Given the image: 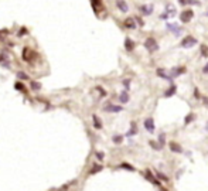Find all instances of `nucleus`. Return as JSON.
I'll list each match as a JSON object with an SVG mask.
<instances>
[{
	"instance_id": "5701e85b",
	"label": "nucleus",
	"mask_w": 208,
	"mask_h": 191,
	"mask_svg": "<svg viewBox=\"0 0 208 191\" xmlns=\"http://www.w3.org/2000/svg\"><path fill=\"white\" fill-rule=\"evenodd\" d=\"M201 55H203L204 58H207V57H208V47L205 45V44H203V45H201Z\"/></svg>"
},
{
	"instance_id": "4468645a",
	"label": "nucleus",
	"mask_w": 208,
	"mask_h": 191,
	"mask_svg": "<svg viewBox=\"0 0 208 191\" xmlns=\"http://www.w3.org/2000/svg\"><path fill=\"white\" fill-rule=\"evenodd\" d=\"M164 13H166L169 17H171V16H174V14H175V7H174L171 3H169V4L166 6V9H164Z\"/></svg>"
},
{
	"instance_id": "ddd939ff",
	"label": "nucleus",
	"mask_w": 208,
	"mask_h": 191,
	"mask_svg": "<svg viewBox=\"0 0 208 191\" xmlns=\"http://www.w3.org/2000/svg\"><path fill=\"white\" fill-rule=\"evenodd\" d=\"M122 109V106H118V105H112V104H109L108 106H105V110L106 112H112V113H118V112H121Z\"/></svg>"
},
{
	"instance_id": "72a5a7b5",
	"label": "nucleus",
	"mask_w": 208,
	"mask_h": 191,
	"mask_svg": "<svg viewBox=\"0 0 208 191\" xmlns=\"http://www.w3.org/2000/svg\"><path fill=\"white\" fill-rule=\"evenodd\" d=\"M157 175H159V178H163L164 181H169V178L164 175V174H161V173H157Z\"/></svg>"
},
{
	"instance_id": "f03ea898",
	"label": "nucleus",
	"mask_w": 208,
	"mask_h": 191,
	"mask_svg": "<svg viewBox=\"0 0 208 191\" xmlns=\"http://www.w3.org/2000/svg\"><path fill=\"white\" fill-rule=\"evenodd\" d=\"M195 44H197V38H194L192 35H186V37L181 40L180 47H183V48H191V47H194Z\"/></svg>"
},
{
	"instance_id": "393cba45",
	"label": "nucleus",
	"mask_w": 208,
	"mask_h": 191,
	"mask_svg": "<svg viewBox=\"0 0 208 191\" xmlns=\"http://www.w3.org/2000/svg\"><path fill=\"white\" fill-rule=\"evenodd\" d=\"M101 170H102V166H93L92 170L89 171V174H95V173H98V171H101Z\"/></svg>"
},
{
	"instance_id": "4c0bfd02",
	"label": "nucleus",
	"mask_w": 208,
	"mask_h": 191,
	"mask_svg": "<svg viewBox=\"0 0 208 191\" xmlns=\"http://www.w3.org/2000/svg\"><path fill=\"white\" fill-rule=\"evenodd\" d=\"M4 58H6V57H3V55H0V62H1V61H3Z\"/></svg>"
},
{
	"instance_id": "c85d7f7f",
	"label": "nucleus",
	"mask_w": 208,
	"mask_h": 191,
	"mask_svg": "<svg viewBox=\"0 0 208 191\" xmlns=\"http://www.w3.org/2000/svg\"><path fill=\"white\" fill-rule=\"evenodd\" d=\"M31 88H33L34 91H38V89L41 88V85H40L38 82H34V81H31Z\"/></svg>"
},
{
	"instance_id": "412c9836",
	"label": "nucleus",
	"mask_w": 208,
	"mask_h": 191,
	"mask_svg": "<svg viewBox=\"0 0 208 191\" xmlns=\"http://www.w3.org/2000/svg\"><path fill=\"white\" fill-rule=\"evenodd\" d=\"M92 119H93V126H95L96 129H101V127H102V122L98 119V116H96V115H93V116H92Z\"/></svg>"
},
{
	"instance_id": "f8f14e48",
	"label": "nucleus",
	"mask_w": 208,
	"mask_h": 191,
	"mask_svg": "<svg viewBox=\"0 0 208 191\" xmlns=\"http://www.w3.org/2000/svg\"><path fill=\"white\" fill-rule=\"evenodd\" d=\"M144 127H146L147 132L153 133V132H154V121H153L152 118H147V119L144 121Z\"/></svg>"
},
{
	"instance_id": "6ab92c4d",
	"label": "nucleus",
	"mask_w": 208,
	"mask_h": 191,
	"mask_svg": "<svg viewBox=\"0 0 208 191\" xmlns=\"http://www.w3.org/2000/svg\"><path fill=\"white\" fill-rule=\"evenodd\" d=\"M170 150L174 152V153H183V149H180V146L177 144V143H170Z\"/></svg>"
},
{
	"instance_id": "c756f323",
	"label": "nucleus",
	"mask_w": 208,
	"mask_h": 191,
	"mask_svg": "<svg viewBox=\"0 0 208 191\" xmlns=\"http://www.w3.org/2000/svg\"><path fill=\"white\" fill-rule=\"evenodd\" d=\"M192 119H194V115H192V113H190V115H188V116L184 119V123H186V125H188V123H190Z\"/></svg>"
},
{
	"instance_id": "aec40b11",
	"label": "nucleus",
	"mask_w": 208,
	"mask_h": 191,
	"mask_svg": "<svg viewBox=\"0 0 208 191\" xmlns=\"http://www.w3.org/2000/svg\"><path fill=\"white\" fill-rule=\"evenodd\" d=\"M146 175H147V178H149V180H150V181H152V183H153L154 186H160V183H159L156 178L153 177V174L150 173V170H147V171H146Z\"/></svg>"
},
{
	"instance_id": "f3484780",
	"label": "nucleus",
	"mask_w": 208,
	"mask_h": 191,
	"mask_svg": "<svg viewBox=\"0 0 208 191\" xmlns=\"http://www.w3.org/2000/svg\"><path fill=\"white\" fill-rule=\"evenodd\" d=\"M175 92H177V87L173 85V87H170L167 89V92H164V96H166V98H170V96L175 95Z\"/></svg>"
},
{
	"instance_id": "c9c22d12",
	"label": "nucleus",
	"mask_w": 208,
	"mask_h": 191,
	"mask_svg": "<svg viewBox=\"0 0 208 191\" xmlns=\"http://www.w3.org/2000/svg\"><path fill=\"white\" fill-rule=\"evenodd\" d=\"M96 157H98L99 160H104V153H101V152H98V153H96Z\"/></svg>"
},
{
	"instance_id": "6e6552de",
	"label": "nucleus",
	"mask_w": 208,
	"mask_h": 191,
	"mask_svg": "<svg viewBox=\"0 0 208 191\" xmlns=\"http://www.w3.org/2000/svg\"><path fill=\"white\" fill-rule=\"evenodd\" d=\"M125 27L126 28H129V30H133V28H136L138 27V23H136V20H135V17H127L125 21Z\"/></svg>"
},
{
	"instance_id": "473e14b6",
	"label": "nucleus",
	"mask_w": 208,
	"mask_h": 191,
	"mask_svg": "<svg viewBox=\"0 0 208 191\" xmlns=\"http://www.w3.org/2000/svg\"><path fill=\"white\" fill-rule=\"evenodd\" d=\"M17 77H18V78H23V79H28V77H27V75H26L24 72H18Z\"/></svg>"
},
{
	"instance_id": "7c9ffc66",
	"label": "nucleus",
	"mask_w": 208,
	"mask_h": 191,
	"mask_svg": "<svg viewBox=\"0 0 208 191\" xmlns=\"http://www.w3.org/2000/svg\"><path fill=\"white\" fill-rule=\"evenodd\" d=\"M121 167H125V169H127V170H130V171H135V167L130 166V164H126V163H123Z\"/></svg>"
},
{
	"instance_id": "f257e3e1",
	"label": "nucleus",
	"mask_w": 208,
	"mask_h": 191,
	"mask_svg": "<svg viewBox=\"0 0 208 191\" xmlns=\"http://www.w3.org/2000/svg\"><path fill=\"white\" fill-rule=\"evenodd\" d=\"M144 48L149 52H156V51H159L160 47H159V43L156 41L154 37H147L146 41H144Z\"/></svg>"
},
{
	"instance_id": "1a4fd4ad",
	"label": "nucleus",
	"mask_w": 208,
	"mask_h": 191,
	"mask_svg": "<svg viewBox=\"0 0 208 191\" xmlns=\"http://www.w3.org/2000/svg\"><path fill=\"white\" fill-rule=\"evenodd\" d=\"M157 75L160 77V78H163V79H166V81H173V77L170 75V72H167L166 70H163V68H159L157 70Z\"/></svg>"
},
{
	"instance_id": "cd10ccee",
	"label": "nucleus",
	"mask_w": 208,
	"mask_h": 191,
	"mask_svg": "<svg viewBox=\"0 0 208 191\" xmlns=\"http://www.w3.org/2000/svg\"><path fill=\"white\" fill-rule=\"evenodd\" d=\"M159 143H160L161 147L164 146V143H166V137H164V135H160V136H159Z\"/></svg>"
},
{
	"instance_id": "a211bd4d",
	"label": "nucleus",
	"mask_w": 208,
	"mask_h": 191,
	"mask_svg": "<svg viewBox=\"0 0 208 191\" xmlns=\"http://www.w3.org/2000/svg\"><path fill=\"white\" fill-rule=\"evenodd\" d=\"M178 3H180L181 6H188V4H191V6H192V4H197V6H198V4H200V1H197V0H178Z\"/></svg>"
},
{
	"instance_id": "ea45409f",
	"label": "nucleus",
	"mask_w": 208,
	"mask_h": 191,
	"mask_svg": "<svg viewBox=\"0 0 208 191\" xmlns=\"http://www.w3.org/2000/svg\"><path fill=\"white\" fill-rule=\"evenodd\" d=\"M204 101H205V102H204V104H207V105H208V98H205V99H204Z\"/></svg>"
},
{
	"instance_id": "423d86ee",
	"label": "nucleus",
	"mask_w": 208,
	"mask_h": 191,
	"mask_svg": "<svg viewBox=\"0 0 208 191\" xmlns=\"http://www.w3.org/2000/svg\"><path fill=\"white\" fill-rule=\"evenodd\" d=\"M166 26H167V30H170L174 35H180V34H181V27H180V26H177L175 23H166Z\"/></svg>"
},
{
	"instance_id": "7ed1b4c3",
	"label": "nucleus",
	"mask_w": 208,
	"mask_h": 191,
	"mask_svg": "<svg viewBox=\"0 0 208 191\" xmlns=\"http://www.w3.org/2000/svg\"><path fill=\"white\" fill-rule=\"evenodd\" d=\"M194 17V12L191 10V9H187V10H184L181 14H180V20H181V23H184V24H187V23H190L191 20Z\"/></svg>"
},
{
	"instance_id": "9d476101",
	"label": "nucleus",
	"mask_w": 208,
	"mask_h": 191,
	"mask_svg": "<svg viewBox=\"0 0 208 191\" xmlns=\"http://www.w3.org/2000/svg\"><path fill=\"white\" fill-rule=\"evenodd\" d=\"M91 4H92V9H93V12L96 13V14H99L101 13V10H102V0H91Z\"/></svg>"
},
{
	"instance_id": "0eeeda50",
	"label": "nucleus",
	"mask_w": 208,
	"mask_h": 191,
	"mask_svg": "<svg viewBox=\"0 0 208 191\" xmlns=\"http://www.w3.org/2000/svg\"><path fill=\"white\" fill-rule=\"evenodd\" d=\"M115 4H116V7L119 9L121 13H127V12H129V4H127L125 0H116Z\"/></svg>"
},
{
	"instance_id": "20e7f679",
	"label": "nucleus",
	"mask_w": 208,
	"mask_h": 191,
	"mask_svg": "<svg viewBox=\"0 0 208 191\" xmlns=\"http://www.w3.org/2000/svg\"><path fill=\"white\" fill-rule=\"evenodd\" d=\"M153 10H154L153 4H142V6L139 7V12H140L143 16H150V14L153 13Z\"/></svg>"
},
{
	"instance_id": "58836bf2",
	"label": "nucleus",
	"mask_w": 208,
	"mask_h": 191,
	"mask_svg": "<svg viewBox=\"0 0 208 191\" xmlns=\"http://www.w3.org/2000/svg\"><path fill=\"white\" fill-rule=\"evenodd\" d=\"M205 130H207V132H208V122H207V123H205Z\"/></svg>"
},
{
	"instance_id": "2f4dec72",
	"label": "nucleus",
	"mask_w": 208,
	"mask_h": 191,
	"mask_svg": "<svg viewBox=\"0 0 208 191\" xmlns=\"http://www.w3.org/2000/svg\"><path fill=\"white\" fill-rule=\"evenodd\" d=\"M135 20H136L138 26H140V27H143V26H144V21H143V20H142L140 17H138V16H136V17H135Z\"/></svg>"
},
{
	"instance_id": "b1692460",
	"label": "nucleus",
	"mask_w": 208,
	"mask_h": 191,
	"mask_svg": "<svg viewBox=\"0 0 208 191\" xmlns=\"http://www.w3.org/2000/svg\"><path fill=\"white\" fill-rule=\"evenodd\" d=\"M149 144H150L154 150H160V149H163V147L160 146V143H156V142H153V140H150V142H149Z\"/></svg>"
},
{
	"instance_id": "9b49d317",
	"label": "nucleus",
	"mask_w": 208,
	"mask_h": 191,
	"mask_svg": "<svg viewBox=\"0 0 208 191\" xmlns=\"http://www.w3.org/2000/svg\"><path fill=\"white\" fill-rule=\"evenodd\" d=\"M135 41L130 38V37H126L125 38V48H126V51H133L135 50Z\"/></svg>"
},
{
	"instance_id": "39448f33",
	"label": "nucleus",
	"mask_w": 208,
	"mask_h": 191,
	"mask_svg": "<svg viewBox=\"0 0 208 191\" xmlns=\"http://www.w3.org/2000/svg\"><path fill=\"white\" fill-rule=\"evenodd\" d=\"M186 67H173L171 70H170V75L174 78H177V77H180L181 74H186Z\"/></svg>"
},
{
	"instance_id": "4be33fe9",
	"label": "nucleus",
	"mask_w": 208,
	"mask_h": 191,
	"mask_svg": "<svg viewBox=\"0 0 208 191\" xmlns=\"http://www.w3.org/2000/svg\"><path fill=\"white\" fill-rule=\"evenodd\" d=\"M132 135H136V123H132V126H130V130L126 133V136H132Z\"/></svg>"
},
{
	"instance_id": "bb28decb",
	"label": "nucleus",
	"mask_w": 208,
	"mask_h": 191,
	"mask_svg": "<svg viewBox=\"0 0 208 191\" xmlns=\"http://www.w3.org/2000/svg\"><path fill=\"white\" fill-rule=\"evenodd\" d=\"M122 140H123L122 135H115V136H113V142H115V143H122Z\"/></svg>"
},
{
	"instance_id": "a878e982",
	"label": "nucleus",
	"mask_w": 208,
	"mask_h": 191,
	"mask_svg": "<svg viewBox=\"0 0 208 191\" xmlns=\"http://www.w3.org/2000/svg\"><path fill=\"white\" fill-rule=\"evenodd\" d=\"M16 89L21 91V92H27V91H26V88H24V85H23V84H20V82H16Z\"/></svg>"
},
{
	"instance_id": "e433bc0d",
	"label": "nucleus",
	"mask_w": 208,
	"mask_h": 191,
	"mask_svg": "<svg viewBox=\"0 0 208 191\" xmlns=\"http://www.w3.org/2000/svg\"><path fill=\"white\" fill-rule=\"evenodd\" d=\"M129 84H130V79H127V81H123V85H125V87L129 88Z\"/></svg>"
},
{
	"instance_id": "dca6fc26",
	"label": "nucleus",
	"mask_w": 208,
	"mask_h": 191,
	"mask_svg": "<svg viewBox=\"0 0 208 191\" xmlns=\"http://www.w3.org/2000/svg\"><path fill=\"white\" fill-rule=\"evenodd\" d=\"M30 52H31V50H30L28 47H24V48H23V60H24V61H30V60H31V54H30Z\"/></svg>"
},
{
	"instance_id": "2eb2a0df",
	"label": "nucleus",
	"mask_w": 208,
	"mask_h": 191,
	"mask_svg": "<svg viewBox=\"0 0 208 191\" xmlns=\"http://www.w3.org/2000/svg\"><path fill=\"white\" fill-rule=\"evenodd\" d=\"M119 101H121L122 104L129 102V93H127V89H123V91H122V93L119 95Z\"/></svg>"
},
{
	"instance_id": "f704fd0d",
	"label": "nucleus",
	"mask_w": 208,
	"mask_h": 191,
	"mask_svg": "<svg viewBox=\"0 0 208 191\" xmlns=\"http://www.w3.org/2000/svg\"><path fill=\"white\" fill-rule=\"evenodd\" d=\"M203 72L205 74V75H208V62L204 65V68H203Z\"/></svg>"
}]
</instances>
